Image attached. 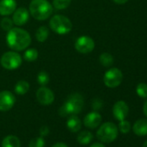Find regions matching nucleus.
Here are the masks:
<instances>
[{"label":"nucleus","instance_id":"33","mask_svg":"<svg viewBox=\"0 0 147 147\" xmlns=\"http://www.w3.org/2000/svg\"><path fill=\"white\" fill-rule=\"evenodd\" d=\"M90 147H105V145L101 143H94Z\"/></svg>","mask_w":147,"mask_h":147},{"label":"nucleus","instance_id":"3","mask_svg":"<svg viewBox=\"0 0 147 147\" xmlns=\"http://www.w3.org/2000/svg\"><path fill=\"white\" fill-rule=\"evenodd\" d=\"M29 10L30 14L38 21L47 20L53 13V6L48 0H32Z\"/></svg>","mask_w":147,"mask_h":147},{"label":"nucleus","instance_id":"9","mask_svg":"<svg viewBox=\"0 0 147 147\" xmlns=\"http://www.w3.org/2000/svg\"><path fill=\"white\" fill-rule=\"evenodd\" d=\"M36 100L37 101L43 106H49L52 104L55 100V94L53 91L46 88L45 86H42L37 91H36Z\"/></svg>","mask_w":147,"mask_h":147},{"label":"nucleus","instance_id":"32","mask_svg":"<svg viewBox=\"0 0 147 147\" xmlns=\"http://www.w3.org/2000/svg\"><path fill=\"white\" fill-rule=\"evenodd\" d=\"M143 111H144V115L146 116V118H147V100H145V102H144V107H143Z\"/></svg>","mask_w":147,"mask_h":147},{"label":"nucleus","instance_id":"24","mask_svg":"<svg viewBox=\"0 0 147 147\" xmlns=\"http://www.w3.org/2000/svg\"><path fill=\"white\" fill-rule=\"evenodd\" d=\"M49 82V74L45 71H41L37 75V82L41 86H45Z\"/></svg>","mask_w":147,"mask_h":147},{"label":"nucleus","instance_id":"27","mask_svg":"<svg viewBox=\"0 0 147 147\" xmlns=\"http://www.w3.org/2000/svg\"><path fill=\"white\" fill-rule=\"evenodd\" d=\"M45 141L42 137L34 138L29 143V147H44Z\"/></svg>","mask_w":147,"mask_h":147},{"label":"nucleus","instance_id":"2","mask_svg":"<svg viewBox=\"0 0 147 147\" xmlns=\"http://www.w3.org/2000/svg\"><path fill=\"white\" fill-rule=\"evenodd\" d=\"M84 106V100L82 94L74 93L70 94L64 104L59 109V114L61 117L76 115L80 113Z\"/></svg>","mask_w":147,"mask_h":147},{"label":"nucleus","instance_id":"5","mask_svg":"<svg viewBox=\"0 0 147 147\" xmlns=\"http://www.w3.org/2000/svg\"><path fill=\"white\" fill-rule=\"evenodd\" d=\"M118 137V127L112 122H106L97 131V138L103 143H111Z\"/></svg>","mask_w":147,"mask_h":147},{"label":"nucleus","instance_id":"16","mask_svg":"<svg viewBox=\"0 0 147 147\" xmlns=\"http://www.w3.org/2000/svg\"><path fill=\"white\" fill-rule=\"evenodd\" d=\"M67 127L72 132H77L82 128V121L76 115H71L67 119Z\"/></svg>","mask_w":147,"mask_h":147},{"label":"nucleus","instance_id":"14","mask_svg":"<svg viewBox=\"0 0 147 147\" xmlns=\"http://www.w3.org/2000/svg\"><path fill=\"white\" fill-rule=\"evenodd\" d=\"M17 9V2L15 0H1L0 1V15L8 17L12 15Z\"/></svg>","mask_w":147,"mask_h":147},{"label":"nucleus","instance_id":"13","mask_svg":"<svg viewBox=\"0 0 147 147\" xmlns=\"http://www.w3.org/2000/svg\"><path fill=\"white\" fill-rule=\"evenodd\" d=\"M101 120H102V118L99 113L91 112L85 116L83 122L86 127L90 128V129H94L100 125V124L101 123Z\"/></svg>","mask_w":147,"mask_h":147},{"label":"nucleus","instance_id":"21","mask_svg":"<svg viewBox=\"0 0 147 147\" xmlns=\"http://www.w3.org/2000/svg\"><path fill=\"white\" fill-rule=\"evenodd\" d=\"M99 61L100 62V64L104 67H111L113 64V57L111 54L109 53H102L100 57H99Z\"/></svg>","mask_w":147,"mask_h":147},{"label":"nucleus","instance_id":"29","mask_svg":"<svg viewBox=\"0 0 147 147\" xmlns=\"http://www.w3.org/2000/svg\"><path fill=\"white\" fill-rule=\"evenodd\" d=\"M49 132V129L48 126L43 125V126H42L40 128V135H41V137H44V136L48 135Z\"/></svg>","mask_w":147,"mask_h":147},{"label":"nucleus","instance_id":"6","mask_svg":"<svg viewBox=\"0 0 147 147\" xmlns=\"http://www.w3.org/2000/svg\"><path fill=\"white\" fill-rule=\"evenodd\" d=\"M0 64L7 70H15L22 65V57L17 51H7L1 56Z\"/></svg>","mask_w":147,"mask_h":147},{"label":"nucleus","instance_id":"8","mask_svg":"<svg viewBox=\"0 0 147 147\" xmlns=\"http://www.w3.org/2000/svg\"><path fill=\"white\" fill-rule=\"evenodd\" d=\"M95 47L94 41L88 36H82L75 42V48L76 51L81 54L91 53Z\"/></svg>","mask_w":147,"mask_h":147},{"label":"nucleus","instance_id":"1","mask_svg":"<svg viewBox=\"0 0 147 147\" xmlns=\"http://www.w3.org/2000/svg\"><path fill=\"white\" fill-rule=\"evenodd\" d=\"M6 43L14 51H23L29 48L31 43V36L28 31L19 27L12 28L7 31Z\"/></svg>","mask_w":147,"mask_h":147},{"label":"nucleus","instance_id":"15","mask_svg":"<svg viewBox=\"0 0 147 147\" xmlns=\"http://www.w3.org/2000/svg\"><path fill=\"white\" fill-rule=\"evenodd\" d=\"M133 132L138 136H146L147 135V119H138L133 126Z\"/></svg>","mask_w":147,"mask_h":147},{"label":"nucleus","instance_id":"23","mask_svg":"<svg viewBox=\"0 0 147 147\" xmlns=\"http://www.w3.org/2000/svg\"><path fill=\"white\" fill-rule=\"evenodd\" d=\"M72 0H53L52 6L56 10H65L71 5Z\"/></svg>","mask_w":147,"mask_h":147},{"label":"nucleus","instance_id":"31","mask_svg":"<svg viewBox=\"0 0 147 147\" xmlns=\"http://www.w3.org/2000/svg\"><path fill=\"white\" fill-rule=\"evenodd\" d=\"M113 1L114 3L118 4V5H124V4H125L128 1V0H113Z\"/></svg>","mask_w":147,"mask_h":147},{"label":"nucleus","instance_id":"10","mask_svg":"<svg viewBox=\"0 0 147 147\" xmlns=\"http://www.w3.org/2000/svg\"><path fill=\"white\" fill-rule=\"evenodd\" d=\"M16 98L14 94L7 90L0 92V111L6 112L11 110L15 105Z\"/></svg>","mask_w":147,"mask_h":147},{"label":"nucleus","instance_id":"34","mask_svg":"<svg viewBox=\"0 0 147 147\" xmlns=\"http://www.w3.org/2000/svg\"><path fill=\"white\" fill-rule=\"evenodd\" d=\"M142 147H147V140L144 143V144H143V146Z\"/></svg>","mask_w":147,"mask_h":147},{"label":"nucleus","instance_id":"19","mask_svg":"<svg viewBox=\"0 0 147 147\" xmlns=\"http://www.w3.org/2000/svg\"><path fill=\"white\" fill-rule=\"evenodd\" d=\"M49 34V29L46 26H41L36 31V38L39 42H44L48 39Z\"/></svg>","mask_w":147,"mask_h":147},{"label":"nucleus","instance_id":"20","mask_svg":"<svg viewBox=\"0 0 147 147\" xmlns=\"http://www.w3.org/2000/svg\"><path fill=\"white\" fill-rule=\"evenodd\" d=\"M94 138L93 134L88 131H83L77 136V141L81 144H88Z\"/></svg>","mask_w":147,"mask_h":147},{"label":"nucleus","instance_id":"30","mask_svg":"<svg viewBox=\"0 0 147 147\" xmlns=\"http://www.w3.org/2000/svg\"><path fill=\"white\" fill-rule=\"evenodd\" d=\"M52 147H67V145L64 143H61V142H59V143H56Z\"/></svg>","mask_w":147,"mask_h":147},{"label":"nucleus","instance_id":"11","mask_svg":"<svg viewBox=\"0 0 147 147\" xmlns=\"http://www.w3.org/2000/svg\"><path fill=\"white\" fill-rule=\"evenodd\" d=\"M30 19V12L24 7H20L15 10L12 14V21L18 26L24 25Z\"/></svg>","mask_w":147,"mask_h":147},{"label":"nucleus","instance_id":"12","mask_svg":"<svg viewBox=\"0 0 147 147\" xmlns=\"http://www.w3.org/2000/svg\"><path fill=\"white\" fill-rule=\"evenodd\" d=\"M128 113H129L128 105L124 100H119L113 105V113L114 118L117 120L121 121V120L125 119L126 118Z\"/></svg>","mask_w":147,"mask_h":147},{"label":"nucleus","instance_id":"28","mask_svg":"<svg viewBox=\"0 0 147 147\" xmlns=\"http://www.w3.org/2000/svg\"><path fill=\"white\" fill-rule=\"evenodd\" d=\"M119 129L122 133H128L131 130V124L127 120H121L119 124Z\"/></svg>","mask_w":147,"mask_h":147},{"label":"nucleus","instance_id":"22","mask_svg":"<svg viewBox=\"0 0 147 147\" xmlns=\"http://www.w3.org/2000/svg\"><path fill=\"white\" fill-rule=\"evenodd\" d=\"M24 58L26 61L32 62L35 61L38 58V51L36 49H26L24 54Z\"/></svg>","mask_w":147,"mask_h":147},{"label":"nucleus","instance_id":"18","mask_svg":"<svg viewBox=\"0 0 147 147\" xmlns=\"http://www.w3.org/2000/svg\"><path fill=\"white\" fill-rule=\"evenodd\" d=\"M29 89H30V84L28 82H26L24 80H21V81L18 82L14 88L15 93L18 94V95L25 94L29 91Z\"/></svg>","mask_w":147,"mask_h":147},{"label":"nucleus","instance_id":"17","mask_svg":"<svg viewBox=\"0 0 147 147\" xmlns=\"http://www.w3.org/2000/svg\"><path fill=\"white\" fill-rule=\"evenodd\" d=\"M2 147H21V143L18 137L9 135L3 139Z\"/></svg>","mask_w":147,"mask_h":147},{"label":"nucleus","instance_id":"7","mask_svg":"<svg viewBox=\"0 0 147 147\" xmlns=\"http://www.w3.org/2000/svg\"><path fill=\"white\" fill-rule=\"evenodd\" d=\"M123 81V74L118 67H112L108 69L104 75V84L110 88H115L119 87Z\"/></svg>","mask_w":147,"mask_h":147},{"label":"nucleus","instance_id":"26","mask_svg":"<svg viewBox=\"0 0 147 147\" xmlns=\"http://www.w3.org/2000/svg\"><path fill=\"white\" fill-rule=\"evenodd\" d=\"M137 94L141 98H147V84L146 83H138L136 88Z\"/></svg>","mask_w":147,"mask_h":147},{"label":"nucleus","instance_id":"25","mask_svg":"<svg viewBox=\"0 0 147 147\" xmlns=\"http://www.w3.org/2000/svg\"><path fill=\"white\" fill-rule=\"evenodd\" d=\"M13 24L14 23L12 19H11L8 17H5L1 20V22H0V26H1V28L5 31H9L10 30H11L13 28Z\"/></svg>","mask_w":147,"mask_h":147},{"label":"nucleus","instance_id":"4","mask_svg":"<svg viewBox=\"0 0 147 147\" xmlns=\"http://www.w3.org/2000/svg\"><path fill=\"white\" fill-rule=\"evenodd\" d=\"M50 29L58 35H66L72 30L71 20L62 15H55L49 20Z\"/></svg>","mask_w":147,"mask_h":147}]
</instances>
